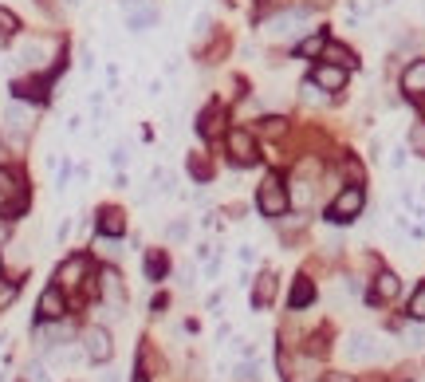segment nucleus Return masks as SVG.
I'll use <instances>...</instances> for the list:
<instances>
[{"label":"nucleus","instance_id":"c756f323","mask_svg":"<svg viewBox=\"0 0 425 382\" xmlns=\"http://www.w3.org/2000/svg\"><path fill=\"white\" fill-rule=\"evenodd\" d=\"M16 292H20V284H8V280H0V312L8 308L12 300H16Z\"/></svg>","mask_w":425,"mask_h":382},{"label":"nucleus","instance_id":"6ab92c4d","mask_svg":"<svg viewBox=\"0 0 425 382\" xmlns=\"http://www.w3.org/2000/svg\"><path fill=\"white\" fill-rule=\"evenodd\" d=\"M327 40H331V36H327V28H311V36H303V40H299V55H303V60H323Z\"/></svg>","mask_w":425,"mask_h":382},{"label":"nucleus","instance_id":"f704fd0d","mask_svg":"<svg viewBox=\"0 0 425 382\" xmlns=\"http://www.w3.org/2000/svg\"><path fill=\"white\" fill-rule=\"evenodd\" d=\"M390 166H394V170H402V166H405V150H394V154H390Z\"/></svg>","mask_w":425,"mask_h":382},{"label":"nucleus","instance_id":"b1692460","mask_svg":"<svg viewBox=\"0 0 425 382\" xmlns=\"http://www.w3.org/2000/svg\"><path fill=\"white\" fill-rule=\"evenodd\" d=\"M16 193H24V178L8 166H0V197H16Z\"/></svg>","mask_w":425,"mask_h":382},{"label":"nucleus","instance_id":"cd10ccee","mask_svg":"<svg viewBox=\"0 0 425 382\" xmlns=\"http://www.w3.org/2000/svg\"><path fill=\"white\" fill-rule=\"evenodd\" d=\"M410 150L425 158V122H417L414 131H410Z\"/></svg>","mask_w":425,"mask_h":382},{"label":"nucleus","instance_id":"aec40b11","mask_svg":"<svg viewBox=\"0 0 425 382\" xmlns=\"http://www.w3.org/2000/svg\"><path fill=\"white\" fill-rule=\"evenodd\" d=\"M323 60L327 63H339V67H346V71H355L358 67V55L346 44H335V40H327V48H323Z\"/></svg>","mask_w":425,"mask_h":382},{"label":"nucleus","instance_id":"7ed1b4c3","mask_svg":"<svg viewBox=\"0 0 425 382\" xmlns=\"http://www.w3.org/2000/svg\"><path fill=\"white\" fill-rule=\"evenodd\" d=\"M225 150H228V162H233V166H240V170H248V166H256V162H260L256 134H252V131H240V126L225 131Z\"/></svg>","mask_w":425,"mask_h":382},{"label":"nucleus","instance_id":"20e7f679","mask_svg":"<svg viewBox=\"0 0 425 382\" xmlns=\"http://www.w3.org/2000/svg\"><path fill=\"white\" fill-rule=\"evenodd\" d=\"M51 55H55V40H51V36H24V40H20V51H16L20 67H28V71L48 67Z\"/></svg>","mask_w":425,"mask_h":382},{"label":"nucleus","instance_id":"9d476101","mask_svg":"<svg viewBox=\"0 0 425 382\" xmlns=\"http://www.w3.org/2000/svg\"><path fill=\"white\" fill-rule=\"evenodd\" d=\"M197 134L205 142H213V138L225 134V107H221V103H209L205 111L197 114Z\"/></svg>","mask_w":425,"mask_h":382},{"label":"nucleus","instance_id":"1a4fd4ad","mask_svg":"<svg viewBox=\"0 0 425 382\" xmlns=\"http://www.w3.org/2000/svg\"><path fill=\"white\" fill-rule=\"evenodd\" d=\"M158 24V8L146 0H126V28L130 32H150Z\"/></svg>","mask_w":425,"mask_h":382},{"label":"nucleus","instance_id":"412c9836","mask_svg":"<svg viewBox=\"0 0 425 382\" xmlns=\"http://www.w3.org/2000/svg\"><path fill=\"white\" fill-rule=\"evenodd\" d=\"M303 20H307V12H280V16H272V20L264 24V32L268 36H287V32Z\"/></svg>","mask_w":425,"mask_h":382},{"label":"nucleus","instance_id":"7c9ffc66","mask_svg":"<svg viewBox=\"0 0 425 382\" xmlns=\"http://www.w3.org/2000/svg\"><path fill=\"white\" fill-rule=\"evenodd\" d=\"M410 315H414V320H425V284L414 292V300H410Z\"/></svg>","mask_w":425,"mask_h":382},{"label":"nucleus","instance_id":"4be33fe9","mask_svg":"<svg viewBox=\"0 0 425 382\" xmlns=\"http://www.w3.org/2000/svg\"><path fill=\"white\" fill-rule=\"evenodd\" d=\"M142 268H146V280H166L169 256H166L162 249H150V252H146V261H142Z\"/></svg>","mask_w":425,"mask_h":382},{"label":"nucleus","instance_id":"ddd939ff","mask_svg":"<svg viewBox=\"0 0 425 382\" xmlns=\"http://www.w3.org/2000/svg\"><path fill=\"white\" fill-rule=\"evenodd\" d=\"M36 312H40V320H44V323H51V320H63V315H67V300H63V288H55V284H51L48 292L40 296V303H36Z\"/></svg>","mask_w":425,"mask_h":382},{"label":"nucleus","instance_id":"0eeeda50","mask_svg":"<svg viewBox=\"0 0 425 382\" xmlns=\"http://www.w3.org/2000/svg\"><path fill=\"white\" fill-rule=\"evenodd\" d=\"M4 126H8L12 142H24L32 134V126H36V114H32V107H24V103H12L8 111H4Z\"/></svg>","mask_w":425,"mask_h":382},{"label":"nucleus","instance_id":"a211bd4d","mask_svg":"<svg viewBox=\"0 0 425 382\" xmlns=\"http://www.w3.org/2000/svg\"><path fill=\"white\" fill-rule=\"evenodd\" d=\"M99 232L103 237H122V232H126V213L115 209V205L99 209Z\"/></svg>","mask_w":425,"mask_h":382},{"label":"nucleus","instance_id":"c85d7f7f","mask_svg":"<svg viewBox=\"0 0 425 382\" xmlns=\"http://www.w3.org/2000/svg\"><path fill=\"white\" fill-rule=\"evenodd\" d=\"M299 99H307L311 107H319V103H327V95L315 87V83H307V87H299Z\"/></svg>","mask_w":425,"mask_h":382},{"label":"nucleus","instance_id":"79ce46f5","mask_svg":"<svg viewBox=\"0 0 425 382\" xmlns=\"http://www.w3.org/2000/svg\"><path fill=\"white\" fill-rule=\"evenodd\" d=\"M0 272H4V261H0Z\"/></svg>","mask_w":425,"mask_h":382},{"label":"nucleus","instance_id":"37998d69","mask_svg":"<svg viewBox=\"0 0 425 382\" xmlns=\"http://www.w3.org/2000/svg\"><path fill=\"white\" fill-rule=\"evenodd\" d=\"M134 382H146V378H134Z\"/></svg>","mask_w":425,"mask_h":382},{"label":"nucleus","instance_id":"e433bc0d","mask_svg":"<svg viewBox=\"0 0 425 382\" xmlns=\"http://www.w3.org/2000/svg\"><path fill=\"white\" fill-rule=\"evenodd\" d=\"M8 241V217H0V244Z\"/></svg>","mask_w":425,"mask_h":382},{"label":"nucleus","instance_id":"4468645a","mask_svg":"<svg viewBox=\"0 0 425 382\" xmlns=\"http://www.w3.org/2000/svg\"><path fill=\"white\" fill-rule=\"evenodd\" d=\"M398 292H402L398 272H378L374 284H370V303H390V300H398Z\"/></svg>","mask_w":425,"mask_h":382},{"label":"nucleus","instance_id":"2f4dec72","mask_svg":"<svg viewBox=\"0 0 425 382\" xmlns=\"http://www.w3.org/2000/svg\"><path fill=\"white\" fill-rule=\"evenodd\" d=\"M189 173H193L197 181H209V178H213V166H205L201 158H189Z\"/></svg>","mask_w":425,"mask_h":382},{"label":"nucleus","instance_id":"58836bf2","mask_svg":"<svg viewBox=\"0 0 425 382\" xmlns=\"http://www.w3.org/2000/svg\"><path fill=\"white\" fill-rule=\"evenodd\" d=\"M327 382H351V378H343V374H331V378H327Z\"/></svg>","mask_w":425,"mask_h":382},{"label":"nucleus","instance_id":"dca6fc26","mask_svg":"<svg viewBox=\"0 0 425 382\" xmlns=\"http://www.w3.org/2000/svg\"><path fill=\"white\" fill-rule=\"evenodd\" d=\"M402 91L410 99H425V60H414L402 71Z\"/></svg>","mask_w":425,"mask_h":382},{"label":"nucleus","instance_id":"a19ab883","mask_svg":"<svg viewBox=\"0 0 425 382\" xmlns=\"http://www.w3.org/2000/svg\"><path fill=\"white\" fill-rule=\"evenodd\" d=\"M67 4H79V0H67Z\"/></svg>","mask_w":425,"mask_h":382},{"label":"nucleus","instance_id":"72a5a7b5","mask_svg":"<svg viewBox=\"0 0 425 382\" xmlns=\"http://www.w3.org/2000/svg\"><path fill=\"white\" fill-rule=\"evenodd\" d=\"M28 382H51V378H48V371H44L40 362H32V367H28Z\"/></svg>","mask_w":425,"mask_h":382},{"label":"nucleus","instance_id":"c9c22d12","mask_svg":"<svg viewBox=\"0 0 425 382\" xmlns=\"http://www.w3.org/2000/svg\"><path fill=\"white\" fill-rule=\"evenodd\" d=\"M110 162H115V166H126V150H122V146H119V150L110 154Z\"/></svg>","mask_w":425,"mask_h":382},{"label":"nucleus","instance_id":"f257e3e1","mask_svg":"<svg viewBox=\"0 0 425 382\" xmlns=\"http://www.w3.org/2000/svg\"><path fill=\"white\" fill-rule=\"evenodd\" d=\"M362 209H366V190L362 185H343V190L331 197V205H327V221L331 225H351Z\"/></svg>","mask_w":425,"mask_h":382},{"label":"nucleus","instance_id":"5701e85b","mask_svg":"<svg viewBox=\"0 0 425 382\" xmlns=\"http://www.w3.org/2000/svg\"><path fill=\"white\" fill-rule=\"evenodd\" d=\"M311 300H315V284L307 280V276H299V280L292 284V300H287V303H292V312H299V308H307V303H311Z\"/></svg>","mask_w":425,"mask_h":382},{"label":"nucleus","instance_id":"f3484780","mask_svg":"<svg viewBox=\"0 0 425 382\" xmlns=\"http://www.w3.org/2000/svg\"><path fill=\"white\" fill-rule=\"evenodd\" d=\"M48 75H36V79H16L12 91H16V99H32V103H44L48 99Z\"/></svg>","mask_w":425,"mask_h":382},{"label":"nucleus","instance_id":"39448f33","mask_svg":"<svg viewBox=\"0 0 425 382\" xmlns=\"http://www.w3.org/2000/svg\"><path fill=\"white\" fill-rule=\"evenodd\" d=\"M83 355H87L91 362H110L115 339H110L107 327H87V331H83Z\"/></svg>","mask_w":425,"mask_h":382},{"label":"nucleus","instance_id":"ea45409f","mask_svg":"<svg viewBox=\"0 0 425 382\" xmlns=\"http://www.w3.org/2000/svg\"><path fill=\"white\" fill-rule=\"evenodd\" d=\"M421 122H425V107H421Z\"/></svg>","mask_w":425,"mask_h":382},{"label":"nucleus","instance_id":"bb28decb","mask_svg":"<svg viewBox=\"0 0 425 382\" xmlns=\"http://www.w3.org/2000/svg\"><path fill=\"white\" fill-rule=\"evenodd\" d=\"M16 32H20V16L8 12V8H0V40H12Z\"/></svg>","mask_w":425,"mask_h":382},{"label":"nucleus","instance_id":"6e6552de","mask_svg":"<svg viewBox=\"0 0 425 382\" xmlns=\"http://www.w3.org/2000/svg\"><path fill=\"white\" fill-rule=\"evenodd\" d=\"M99 292H103V300H107L110 312H122V308H126V288H122V276L115 268L99 272Z\"/></svg>","mask_w":425,"mask_h":382},{"label":"nucleus","instance_id":"f8f14e48","mask_svg":"<svg viewBox=\"0 0 425 382\" xmlns=\"http://www.w3.org/2000/svg\"><path fill=\"white\" fill-rule=\"evenodd\" d=\"M311 83H315L319 91H343L346 87V67H339V63H319L315 71H311Z\"/></svg>","mask_w":425,"mask_h":382},{"label":"nucleus","instance_id":"a878e982","mask_svg":"<svg viewBox=\"0 0 425 382\" xmlns=\"http://www.w3.org/2000/svg\"><path fill=\"white\" fill-rule=\"evenodd\" d=\"M256 131L268 134V138H284V134H287V119H280V114H264V119L256 122Z\"/></svg>","mask_w":425,"mask_h":382},{"label":"nucleus","instance_id":"423d86ee","mask_svg":"<svg viewBox=\"0 0 425 382\" xmlns=\"http://www.w3.org/2000/svg\"><path fill=\"white\" fill-rule=\"evenodd\" d=\"M87 272H91V261H87V256H67V261L55 268V288H63V292H75Z\"/></svg>","mask_w":425,"mask_h":382},{"label":"nucleus","instance_id":"f03ea898","mask_svg":"<svg viewBox=\"0 0 425 382\" xmlns=\"http://www.w3.org/2000/svg\"><path fill=\"white\" fill-rule=\"evenodd\" d=\"M256 205H260V213H264V217H284V213L292 209V193H287L284 178H276V173H268V178L260 181Z\"/></svg>","mask_w":425,"mask_h":382},{"label":"nucleus","instance_id":"9b49d317","mask_svg":"<svg viewBox=\"0 0 425 382\" xmlns=\"http://www.w3.org/2000/svg\"><path fill=\"white\" fill-rule=\"evenodd\" d=\"M378 355H382V347H378L374 335L355 331L351 339H346V359H351V362H370V359H378Z\"/></svg>","mask_w":425,"mask_h":382},{"label":"nucleus","instance_id":"393cba45","mask_svg":"<svg viewBox=\"0 0 425 382\" xmlns=\"http://www.w3.org/2000/svg\"><path fill=\"white\" fill-rule=\"evenodd\" d=\"M339 170L351 178V185H362V178H366V166L355 158V154H343V158H339Z\"/></svg>","mask_w":425,"mask_h":382},{"label":"nucleus","instance_id":"473e14b6","mask_svg":"<svg viewBox=\"0 0 425 382\" xmlns=\"http://www.w3.org/2000/svg\"><path fill=\"white\" fill-rule=\"evenodd\" d=\"M166 232H169V241H185V237H189V221H174Z\"/></svg>","mask_w":425,"mask_h":382},{"label":"nucleus","instance_id":"4c0bfd02","mask_svg":"<svg viewBox=\"0 0 425 382\" xmlns=\"http://www.w3.org/2000/svg\"><path fill=\"white\" fill-rule=\"evenodd\" d=\"M414 343H417V347H425V331H414Z\"/></svg>","mask_w":425,"mask_h":382},{"label":"nucleus","instance_id":"2eb2a0df","mask_svg":"<svg viewBox=\"0 0 425 382\" xmlns=\"http://www.w3.org/2000/svg\"><path fill=\"white\" fill-rule=\"evenodd\" d=\"M272 300H276V272H260L256 280H252V308L268 312Z\"/></svg>","mask_w":425,"mask_h":382}]
</instances>
